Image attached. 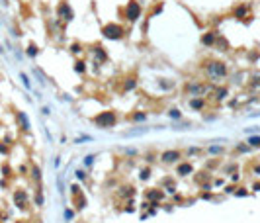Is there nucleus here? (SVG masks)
Wrapping results in <instances>:
<instances>
[{"instance_id":"4be33fe9","label":"nucleus","mask_w":260,"mask_h":223,"mask_svg":"<svg viewBox=\"0 0 260 223\" xmlns=\"http://www.w3.org/2000/svg\"><path fill=\"white\" fill-rule=\"evenodd\" d=\"M131 119H133V121H145V119H147V114H141V111H139V114H133V115H131Z\"/></svg>"},{"instance_id":"f03ea898","label":"nucleus","mask_w":260,"mask_h":223,"mask_svg":"<svg viewBox=\"0 0 260 223\" xmlns=\"http://www.w3.org/2000/svg\"><path fill=\"white\" fill-rule=\"evenodd\" d=\"M102 34L108 39H121L123 37V27L117 26V24H108V26L102 27Z\"/></svg>"},{"instance_id":"5701e85b","label":"nucleus","mask_w":260,"mask_h":223,"mask_svg":"<svg viewBox=\"0 0 260 223\" xmlns=\"http://www.w3.org/2000/svg\"><path fill=\"white\" fill-rule=\"evenodd\" d=\"M168 118H172V119H180V118H182V111H178V110H170V111H168Z\"/></svg>"},{"instance_id":"a211bd4d","label":"nucleus","mask_w":260,"mask_h":223,"mask_svg":"<svg viewBox=\"0 0 260 223\" xmlns=\"http://www.w3.org/2000/svg\"><path fill=\"white\" fill-rule=\"evenodd\" d=\"M119 194H121L123 198H131V196H135V190L131 188V186H123V188H121V192H119Z\"/></svg>"},{"instance_id":"473e14b6","label":"nucleus","mask_w":260,"mask_h":223,"mask_svg":"<svg viewBox=\"0 0 260 223\" xmlns=\"http://www.w3.org/2000/svg\"><path fill=\"white\" fill-rule=\"evenodd\" d=\"M65 217H67V219H71V217H74V212H71V209H67V212H65Z\"/></svg>"},{"instance_id":"4468645a","label":"nucleus","mask_w":260,"mask_h":223,"mask_svg":"<svg viewBox=\"0 0 260 223\" xmlns=\"http://www.w3.org/2000/svg\"><path fill=\"white\" fill-rule=\"evenodd\" d=\"M190 108H192V110H204L205 108V102L201 100V98H192V100H190Z\"/></svg>"},{"instance_id":"72a5a7b5","label":"nucleus","mask_w":260,"mask_h":223,"mask_svg":"<svg viewBox=\"0 0 260 223\" xmlns=\"http://www.w3.org/2000/svg\"><path fill=\"white\" fill-rule=\"evenodd\" d=\"M221 151H223L221 147H211V149H209V153H215V155H217V153H221Z\"/></svg>"},{"instance_id":"bb28decb","label":"nucleus","mask_w":260,"mask_h":223,"mask_svg":"<svg viewBox=\"0 0 260 223\" xmlns=\"http://www.w3.org/2000/svg\"><path fill=\"white\" fill-rule=\"evenodd\" d=\"M149 176H151V168H145V170L141 172V180H147Z\"/></svg>"},{"instance_id":"7ed1b4c3","label":"nucleus","mask_w":260,"mask_h":223,"mask_svg":"<svg viewBox=\"0 0 260 223\" xmlns=\"http://www.w3.org/2000/svg\"><path fill=\"white\" fill-rule=\"evenodd\" d=\"M207 73L209 76H225L227 74V65L221 61H209L207 63Z\"/></svg>"},{"instance_id":"dca6fc26","label":"nucleus","mask_w":260,"mask_h":223,"mask_svg":"<svg viewBox=\"0 0 260 223\" xmlns=\"http://www.w3.org/2000/svg\"><path fill=\"white\" fill-rule=\"evenodd\" d=\"M18 119L22 121V129H30V119H27V115L24 114V111H18Z\"/></svg>"},{"instance_id":"7c9ffc66","label":"nucleus","mask_w":260,"mask_h":223,"mask_svg":"<svg viewBox=\"0 0 260 223\" xmlns=\"http://www.w3.org/2000/svg\"><path fill=\"white\" fill-rule=\"evenodd\" d=\"M252 80H254V82H252V86H258V84H260V74H254Z\"/></svg>"},{"instance_id":"6ab92c4d","label":"nucleus","mask_w":260,"mask_h":223,"mask_svg":"<svg viewBox=\"0 0 260 223\" xmlns=\"http://www.w3.org/2000/svg\"><path fill=\"white\" fill-rule=\"evenodd\" d=\"M37 53H39L37 45L35 43H30V47H27V55H30V57H37Z\"/></svg>"},{"instance_id":"39448f33","label":"nucleus","mask_w":260,"mask_h":223,"mask_svg":"<svg viewBox=\"0 0 260 223\" xmlns=\"http://www.w3.org/2000/svg\"><path fill=\"white\" fill-rule=\"evenodd\" d=\"M71 194H72V198H74V205H76V209H82L86 205V200H84V196H82V192H80V186L78 184H72L71 186Z\"/></svg>"},{"instance_id":"20e7f679","label":"nucleus","mask_w":260,"mask_h":223,"mask_svg":"<svg viewBox=\"0 0 260 223\" xmlns=\"http://www.w3.org/2000/svg\"><path fill=\"white\" fill-rule=\"evenodd\" d=\"M139 16H141V6H139L137 0H131L129 4H127V10H125V18L129 20V22H137Z\"/></svg>"},{"instance_id":"ddd939ff","label":"nucleus","mask_w":260,"mask_h":223,"mask_svg":"<svg viewBox=\"0 0 260 223\" xmlns=\"http://www.w3.org/2000/svg\"><path fill=\"white\" fill-rule=\"evenodd\" d=\"M246 12H249V6H245V4H241V6H237V10H235V18L237 20H245V16H246Z\"/></svg>"},{"instance_id":"412c9836","label":"nucleus","mask_w":260,"mask_h":223,"mask_svg":"<svg viewBox=\"0 0 260 223\" xmlns=\"http://www.w3.org/2000/svg\"><path fill=\"white\" fill-rule=\"evenodd\" d=\"M249 145H250V147H260V137H258V135L249 137Z\"/></svg>"},{"instance_id":"393cba45","label":"nucleus","mask_w":260,"mask_h":223,"mask_svg":"<svg viewBox=\"0 0 260 223\" xmlns=\"http://www.w3.org/2000/svg\"><path fill=\"white\" fill-rule=\"evenodd\" d=\"M20 78H22V82H24V86H26V88H30V86H31V84H30V78H27V76H26L24 73L20 74Z\"/></svg>"},{"instance_id":"0eeeda50","label":"nucleus","mask_w":260,"mask_h":223,"mask_svg":"<svg viewBox=\"0 0 260 223\" xmlns=\"http://www.w3.org/2000/svg\"><path fill=\"white\" fill-rule=\"evenodd\" d=\"M57 14H59L61 18H65V20H72V18H74V12L69 8L67 2H61V4H59V8H57Z\"/></svg>"},{"instance_id":"423d86ee","label":"nucleus","mask_w":260,"mask_h":223,"mask_svg":"<svg viewBox=\"0 0 260 223\" xmlns=\"http://www.w3.org/2000/svg\"><path fill=\"white\" fill-rule=\"evenodd\" d=\"M182 159V153L180 151H164L162 155H160V160L162 163H176V160Z\"/></svg>"},{"instance_id":"f8f14e48","label":"nucleus","mask_w":260,"mask_h":223,"mask_svg":"<svg viewBox=\"0 0 260 223\" xmlns=\"http://www.w3.org/2000/svg\"><path fill=\"white\" fill-rule=\"evenodd\" d=\"M213 47H215V49H219V51H227V49H229V41H227V39H225L223 35H219V37H217V41H215V45H213Z\"/></svg>"},{"instance_id":"aec40b11","label":"nucleus","mask_w":260,"mask_h":223,"mask_svg":"<svg viewBox=\"0 0 260 223\" xmlns=\"http://www.w3.org/2000/svg\"><path fill=\"white\" fill-rule=\"evenodd\" d=\"M74 71H76L78 74H82V73L86 71V65L82 63V61H76V63H74Z\"/></svg>"},{"instance_id":"cd10ccee","label":"nucleus","mask_w":260,"mask_h":223,"mask_svg":"<svg viewBox=\"0 0 260 223\" xmlns=\"http://www.w3.org/2000/svg\"><path fill=\"white\" fill-rule=\"evenodd\" d=\"M237 190H239V192H235V196H239V198H241V196H246V194H249L245 188H237Z\"/></svg>"},{"instance_id":"a878e982","label":"nucleus","mask_w":260,"mask_h":223,"mask_svg":"<svg viewBox=\"0 0 260 223\" xmlns=\"http://www.w3.org/2000/svg\"><path fill=\"white\" fill-rule=\"evenodd\" d=\"M92 163H94V155L84 157V164H86V166H92Z\"/></svg>"},{"instance_id":"2eb2a0df","label":"nucleus","mask_w":260,"mask_h":223,"mask_svg":"<svg viewBox=\"0 0 260 223\" xmlns=\"http://www.w3.org/2000/svg\"><path fill=\"white\" fill-rule=\"evenodd\" d=\"M92 53L96 55V59H98V61H106V59H108V53H106L102 47H94V49H92Z\"/></svg>"},{"instance_id":"c9c22d12","label":"nucleus","mask_w":260,"mask_h":223,"mask_svg":"<svg viewBox=\"0 0 260 223\" xmlns=\"http://www.w3.org/2000/svg\"><path fill=\"white\" fill-rule=\"evenodd\" d=\"M237 149H239V151H245V153H246V151H249V147H246V145H239Z\"/></svg>"},{"instance_id":"c756f323","label":"nucleus","mask_w":260,"mask_h":223,"mask_svg":"<svg viewBox=\"0 0 260 223\" xmlns=\"http://www.w3.org/2000/svg\"><path fill=\"white\" fill-rule=\"evenodd\" d=\"M34 178L37 180V182H39V178H41V174H39V168H37V166H34Z\"/></svg>"},{"instance_id":"9d476101","label":"nucleus","mask_w":260,"mask_h":223,"mask_svg":"<svg viewBox=\"0 0 260 223\" xmlns=\"http://www.w3.org/2000/svg\"><path fill=\"white\" fill-rule=\"evenodd\" d=\"M176 172H178L180 176H188V174H192V172H194V166L190 163H182L178 168H176Z\"/></svg>"},{"instance_id":"c85d7f7f","label":"nucleus","mask_w":260,"mask_h":223,"mask_svg":"<svg viewBox=\"0 0 260 223\" xmlns=\"http://www.w3.org/2000/svg\"><path fill=\"white\" fill-rule=\"evenodd\" d=\"M71 53H80V45H78V43L71 45Z\"/></svg>"},{"instance_id":"1a4fd4ad","label":"nucleus","mask_w":260,"mask_h":223,"mask_svg":"<svg viewBox=\"0 0 260 223\" xmlns=\"http://www.w3.org/2000/svg\"><path fill=\"white\" fill-rule=\"evenodd\" d=\"M147 198H149V200H152V205H159V200H162L164 194L160 192V190H149Z\"/></svg>"},{"instance_id":"e433bc0d","label":"nucleus","mask_w":260,"mask_h":223,"mask_svg":"<svg viewBox=\"0 0 260 223\" xmlns=\"http://www.w3.org/2000/svg\"><path fill=\"white\" fill-rule=\"evenodd\" d=\"M254 190H256V192H258V190H260V184H254Z\"/></svg>"},{"instance_id":"9b49d317","label":"nucleus","mask_w":260,"mask_h":223,"mask_svg":"<svg viewBox=\"0 0 260 223\" xmlns=\"http://www.w3.org/2000/svg\"><path fill=\"white\" fill-rule=\"evenodd\" d=\"M14 200H16V204H18V208H24V204H26V200H27L26 192H24V190H18V192L14 194Z\"/></svg>"},{"instance_id":"f704fd0d","label":"nucleus","mask_w":260,"mask_h":223,"mask_svg":"<svg viewBox=\"0 0 260 223\" xmlns=\"http://www.w3.org/2000/svg\"><path fill=\"white\" fill-rule=\"evenodd\" d=\"M76 176H78V178H80V180H84V178H86V174H84V172H82V170H78V172H76Z\"/></svg>"},{"instance_id":"b1692460","label":"nucleus","mask_w":260,"mask_h":223,"mask_svg":"<svg viewBox=\"0 0 260 223\" xmlns=\"http://www.w3.org/2000/svg\"><path fill=\"white\" fill-rule=\"evenodd\" d=\"M35 204H37V205H43V194H41V190H37V196H35Z\"/></svg>"},{"instance_id":"f3484780","label":"nucleus","mask_w":260,"mask_h":223,"mask_svg":"<svg viewBox=\"0 0 260 223\" xmlns=\"http://www.w3.org/2000/svg\"><path fill=\"white\" fill-rule=\"evenodd\" d=\"M135 86H137V80H135V78H125V82H123V90H131V88H135Z\"/></svg>"},{"instance_id":"f257e3e1","label":"nucleus","mask_w":260,"mask_h":223,"mask_svg":"<svg viewBox=\"0 0 260 223\" xmlns=\"http://www.w3.org/2000/svg\"><path fill=\"white\" fill-rule=\"evenodd\" d=\"M115 121H117V114L115 111H102V114H98L96 118H94V123H96L98 127H114Z\"/></svg>"},{"instance_id":"6e6552de","label":"nucleus","mask_w":260,"mask_h":223,"mask_svg":"<svg viewBox=\"0 0 260 223\" xmlns=\"http://www.w3.org/2000/svg\"><path fill=\"white\" fill-rule=\"evenodd\" d=\"M217 37H219L217 31H207V34L201 35V45H205V47H213L215 41H217Z\"/></svg>"},{"instance_id":"2f4dec72","label":"nucleus","mask_w":260,"mask_h":223,"mask_svg":"<svg viewBox=\"0 0 260 223\" xmlns=\"http://www.w3.org/2000/svg\"><path fill=\"white\" fill-rule=\"evenodd\" d=\"M235 190H237L235 186H225V192L227 194H235Z\"/></svg>"}]
</instances>
